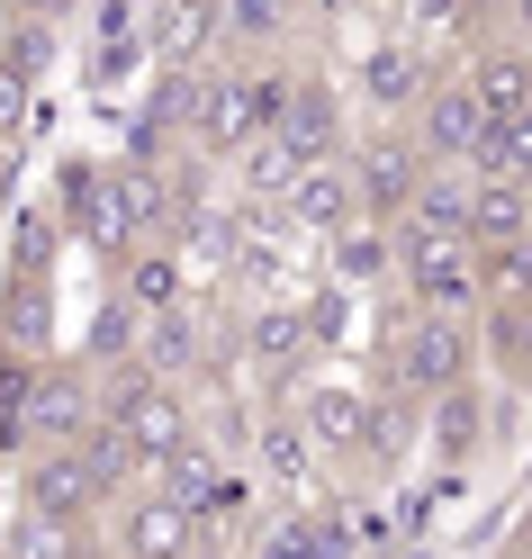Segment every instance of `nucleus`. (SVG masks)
Instances as JSON below:
<instances>
[{"instance_id":"obj_4","label":"nucleus","mask_w":532,"mask_h":559,"mask_svg":"<svg viewBox=\"0 0 532 559\" xmlns=\"http://www.w3.org/2000/svg\"><path fill=\"white\" fill-rule=\"evenodd\" d=\"M398 289L424 317H470L487 307V262H478V235H451V226H398Z\"/></svg>"},{"instance_id":"obj_19","label":"nucleus","mask_w":532,"mask_h":559,"mask_svg":"<svg viewBox=\"0 0 532 559\" xmlns=\"http://www.w3.org/2000/svg\"><path fill=\"white\" fill-rule=\"evenodd\" d=\"M326 280H343V289H379V280H398V226H352L326 243Z\"/></svg>"},{"instance_id":"obj_20","label":"nucleus","mask_w":532,"mask_h":559,"mask_svg":"<svg viewBox=\"0 0 532 559\" xmlns=\"http://www.w3.org/2000/svg\"><path fill=\"white\" fill-rule=\"evenodd\" d=\"M478 442H487V397H478V379L424 406V451H434V461H451V469H460Z\"/></svg>"},{"instance_id":"obj_21","label":"nucleus","mask_w":532,"mask_h":559,"mask_svg":"<svg viewBox=\"0 0 532 559\" xmlns=\"http://www.w3.org/2000/svg\"><path fill=\"white\" fill-rule=\"evenodd\" d=\"M217 37L226 63H271V46L289 37V0H217Z\"/></svg>"},{"instance_id":"obj_11","label":"nucleus","mask_w":532,"mask_h":559,"mask_svg":"<svg viewBox=\"0 0 532 559\" xmlns=\"http://www.w3.org/2000/svg\"><path fill=\"white\" fill-rule=\"evenodd\" d=\"M235 361H244V379H307V361H316V325H307V298H244L235 307Z\"/></svg>"},{"instance_id":"obj_6","label":"nucleus","mask_w":532,"mask_h":559,"mask_svg":"<svg viewBox=\"0 0 532 559\" xmlns=\"http://www.w3.org/2000/svg\"><path fill=\"white\" fill-rule=\"evenodd\" d=\"M109 559H217L226 542H217V523H208L199 506H181L172 487H127V497L109 506Z\"/></svg>"},{"instance_id":"obj_17","label":"nucleus","mask_w":532,"mask_h":559,"mask_svg":"<svg viewBox=\"0 0 532 559\" xmlns=\"http://www.w3.org/2000/svg\"><path fill=\"white\" fill-rule=\"evenodd\" d=\"M109 298H127L135 317H163V307H190L199 298V271L181 262V243H145V253L118 262V289Z\"/></svg>"},{"instance_id":"obj_3","label":"nucleus","mask_w":532,"mask_h":559,"mask_svg":"<svg viewBox=\"0 0 532 559\" xmlns=\"http://www.w3.org/2000/svg\"><path fill=\"white\" fill-rule=\"evenodd\" d=\"M478 370V334L470 317H424V307H406V317H388V361H379V389H398L415 406H434L451 389H470Z\"/></svg>"},{"instance_id":"obj_8","label":"nucleus","mask_w":532,"mask_h":559,"mask_svg":"<svg viewBox=\"0 0 532 559\" xmlns=\"http://www.w3.org/2000/svg\"><path fill=\"white\" fill-rule=\"evenodd\" d=\"M244 469H253V487L271 506H326L343 487V469L326 461V442H316L289 406H262V433H253V451H244Z\"/></svg>"},{"instance_id":"obj_16","label":"nucleus","mask_w":532,"mask_h":559,"mask_svg":"<svg viewBox=\"0 0 532 559\" xmlns=\"http://www.w3.org/2000/svg\"><path fill=\"white\" fill-rule=\"evenodd\" d=\"M460 73H470V91L487 99V118H496V127H506V118H532V46L487 37V46L460 55Z\"/></svg>"},{"instance_id":"obj_15","label":"nucleus","mask_w":532,"mask_h":559,"mask_svg":"<svg viewBox=\"0 0 532 559\" xmlns=\"http://www.w3.org/2000/svg\"><path fill=\"white\" fill-rule=\"evenodd\" d=\"M154 46H145V0H91V91L109 99V91H127V73L145 63Z\"/></svg>"},{"instance_id":"obj_23","label":"nucleus","mask_w":532,"mask_h":559,"mask_svg":"<svg viewBox=\"0 0 532 559\" xmlns=\"http://www.w3.org/2000/svg\"><path fill=\"white\" fill-rule=\"evenodd\" d=\"M470 235H478V253H496V243H532V190H515V181H478V199H470Z\"/></svg>"},{"instance_id":"obj_22","label":"nucleus","mask_w":532,"mask_h":559,"mask_svg":"<svg viewBox=\"0 0 532 559\" xmlns=\"http://www.w3.org/2000/svg\"><path fill=\"white\" fill-rule=\"evenodd\" d=\"M63 262V207H10V280H55Z\"/></svg>"},{"instance_id":"obj_31","label":"nucleus","mask_w":532,"mask_h":559,"mask_svg":"<svg viewBox=\"0 0 532 559\" xmlns=\"http://www.w3.org/2000/svg\"><path fill=\"white\" fill-rule=\"evenodd\" d=\"M289 10H298V0H289Z\"/></svg>"},{"instance_id":"obj_24","label":"nucleus","mask_w":532,"mask_h":559,"mask_svg":"<svg viewBox=\"0 0 532 559\" xmlns=\"http://www.w3.org/2000/svg\"><path fill=\"white\" fill-rule=\"evenodd\" d=\"M46 298L55 280H10V307H0V353L10 361H46Z\"/></svg>"},{"instance_id":"obj_9","label":"nucleus","mask_w":532,"mask_h":559,"mask_svg":"<svg viewBox=\"0 0 532 559\" xmlns=\"http://www.w3.org/2000/svg\"><path fill=\"white\" fill-rule=\"evenodd\" d=\"M442 73H451V63L424 55V37L388 27V37H370V46H362V63H352V99H362L379 127H406V118L424 109V91H434Z\"/></svg>"},{"instance_id":"obj_10","label":"nucleus","mask_w":532,"mask_h":559,"mask_svg":"<svg viewBox=\"0 0 532 559\" xmlns=\"http://www.w3.org/2000/svg\"><path fill=\"white\" fill-rule=\"evenodd\" d=\"M352 181H362V207L379 226H406L415 217V190L434 181V154L415 145V127H370V135H352Z\"/></svg>"},{"instance_id":"obj_27","label":"nucleus","mask_w":532,"mask_h":559,"mask_svg":"<svg viewBox=\"0 0 532 559\" xmlns=\"http://www.w3.org/2000/svg\"><path fill=\"white\" fill-rule=\"evenodd\" d=\"M388 10H398L406 37H442L451 19H470V0H388Z\"/></svg>"},{"instance_id":"obj_1","label":"nucleus","mask_w":532,"mask_h":559,"mask_svg":"<svg viewBox=\"0 0 532 559\" xmlns=\"http://www.w3.org/2000/svg\"><path fill=\"white\" fill-rule=\"evenodd\" d=\"M0 406H10V451L91 442L99 415H109V397H99V361H10Z\"/></svg>"},{"instance_id":"obj_12","label":"nucleus","mask_w":532,"mask_h":559,"mask_svg":"<svg viewBox=\"0 0 532 559\" xmlns=\"http://www.w3.org/2000/svg\"><path fill=\"white\" fill-rule=\"evenodd\" d=\"M406 127H415V145L434 154L442 171H478V154H487V135H496V118H487V99L470 91V73H460V63H451V73H442L434 91H424V109H415Z\"/></svg>"},{"instance_id":"obj_18","label":"nucleus","mask_w":532,"mask_h":559,"mask_svg":"<svg viewBox=\"0 0 532 559\" xmlns=\"http://www.w3.org/2000/svg\"><path fill=\"white\" fill-rule=\"evenodd\" d=\"M0 559H109V533L99 523H46V514L10 506L0 514Z\"/></svg>"},{"instance_id":"obj_30","label":"nucleus","mask_w":532,"mask_h":559,"mask_svg":"<svg viewBox=\"0 0 532 559\" xmlns=\"http://www.w3.org/2000/svg\"><path fill=\"white\" fill-rule=\"evenodd\" d=\"M515 559H532V514H523V533H515Z\"/></svg>"},{"instance_id":"obj_29","label":"nucleus","mask_w":532,"mask_h":559,"mask_svg":"<svg viewBox=\"0 0 532 559\" xmlns=\"http://www.w3.org/2000/svg\"><path fill=\"white\" fill-rule=\"evenodd\" d=\"M506 19H515V46H532V0H506Z\"/></svg>"},{"instance_id":"obj_28","label":"nucleus","mask_w":532,"mask_h":559,"mask_svg":"<svg viewBox=\"0 0 532 559\" xmlns=\"http://www.w3.org/2000/svg\"><path fill=\"white\" fill-rule=\"evenodd\" d=\"M10 190H19V145L0 135V207H10Z\"/></svg>"},{"instance_id":"obj_5","label":"nucleus","mask_w":532,"mask_h":559,"mask_svg":"<svg viewBox=\"0 0 532 559\" xmlns=\"http://www.w3.org/2000/svg\"><path fill=\"white\" fill-rule=\"evenodd\" d=\"M127 497V487L99 469L91 442H63V451H19L10 469V506L46 514V523H109V506Z\"/></svg>"},{"instance_id":"obj_26","label":"nucleus","mask_w":532,"mask_h":559,"mask_svg":"<svg viewBox=\"0 0 532 559\" xmlns=\"http://www.w3.org/2000/svg\"><path fill=\"white\" fill-rule=\"evenodd\" d=\"M478 181H515V190H532V118H506V127L487 135Z\"/></svg>"},{"instance_id":"obj_13","label":"nucleus","mask_w":532,"mask_h":559,"mask_svg":"<svg viewBox=\"0 0 532 559\" xmlns=\"http://www.w3.org/2000/svg\"><path fill=\"white\" fill-rule=\"evenodd\" d=\"M280 226H289L307 253H326L334 235L352 226H370V207H362V181H352V163H316L307 181L289 190V207H280Z\"/></svg>"},{"instance_id":"obj_25","label":"nucleus","mask_w":532,"mask_h":559,"mask_svg":"<svg viewBox=\"0 0 532 559\" xmlns=\"http://www.w3.org/2000/svg\"><path fill=\"white\" fill-rule=\"evenodd\" d=\"M27 91H37V19H19V37L0 46V135H10V145L27 127Z\"/></svg>"},{"instance_id":"obj_2","label":"nucleus","mask_w":532,"mask_h":559,"mask_svg":"<svg viewBox=\"0 0 532 559\" xmlns=\"http://www.w3.org/2000/svg\"><path fill=\"white\" fill-rule=\"evenodd\" d=\"M99 397H109V415H99V425H109V433L135 451V469H145V478H154L172 451L199 433V397H190V389H172V379H154L145 361L99 370Z\"/></svg>"},{"instance_id":"obj_7","label":"nucleus","mask_w":532,"mask_h":559,"mask_svg":"<svg viewBox=\"0 0 532 559\" xmlns=\"http://www.w3.org/2000/svg\"><path fill=\"white\" fill-rule=\"evenodd\" d=\"M280 406H289L298 425L326 442V461L343 469V461H370V433H379L388 389H379V379H352V370H316V379H289Z\"/></svg>"},{"instance_id":"obj_14","label":"nucleus","mask_w":532,"mask_h":559,"mask_svg":"<svg viewBox=\"0 0 532 559\" xmlns=\"http://www.w3.org/2000/svg\"><path fill=\"white\" fill-rule=\"evenodd\" d=\"M271 135H289L307 163H343L352 154V99H343V82L334 73H298V91H289V109H280Z\"/></svg>"}]
</instances>
